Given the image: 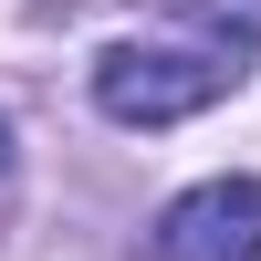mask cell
Returning <instances> with one entry per match:
<instances>
[{
	"instance_id": "1",
	"label": "cell",
	"mask_w": 261,
	"mask_h": 261,
	"mask_svg": "<svg viewBox=\"0 0 261 261\" xmlns=\"http://www.w3.org/2000/svg\"><path fill=\"white\" fill-rule=\"evenodd\" d=\"M241 84H251V53L199 32V21L188 32H125L94 53V115L105 125H188Z\"/></svg>"
},
{
	"instance_id": "2",
	"label": "cell",
	"mask_w": 261,
	"mask_h": 261,
	"mask_svg": "<svg viewBox=\"0 0 261 261\" xmlns=\"http://www.w3.org/2000/svg\"><path fill=\"white\" fill-rule=\"evenodd\" d=\"M146 261H261V178H199L146 220Z\"/></svg>"
},
{
	"instance_id": "3",
	"label": "cell",
	"mask_w": 261,
	"mask_h": 261,
	"mask_svg": "<svg viewBox=\"0 0 261 261\" xmlns=\"http://www.w3.org/2000/svg\"><path fill=\"white\" fill-rule=\"evenodd\" d=\"M178 21H199V32L241 42V53H261V0H167Z\"/></svg>"
},
{
	"instance_id": "4",
	"label": "cell",
	"mask_w": 261,
	"mask_h": 261,
	"mask_svg": "<svg viewBox=\"0 0 261 261\" xmlns=\"http://www.w3.org/2000/svg\"><path fill=\"white\" fill-rule=\"evenodd\" d=\"M11 199H21V146H11V115H0V220H11Z\"/></svg>"
}]
</instances>
